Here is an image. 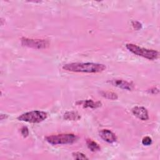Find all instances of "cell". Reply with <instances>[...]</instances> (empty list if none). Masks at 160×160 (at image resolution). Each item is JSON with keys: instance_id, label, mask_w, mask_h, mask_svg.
<instances>
[{"instance_id": "obj_6", "label": "cell", "mask_w": 160, "mask_h": 160, "mask_svg": "<svg viewBox=\"0 0 160 160\" xmlns=\"http://www.w3.org/2000/svg\"><path fill=\"white\" fill-rule=\"evenodd\" d=\"M132 112L134 116H136L141 120L146 121L149 119L148 112L147 109L144 107L136 106L132 108Z\"/></svg>"}, {"instance_id": "obj_2", "label": "cell", "mask_w": 160, "mask_h": 160, "mask_svg": "<svg viewBox=\"0 0 160 160\" xmlns=\"http://www.w3.org/2000/svg\"><path fill=\"white\" fill-rule=\"evenodd\" d=\"M126 47L134 54L143 57L149 60L156 59L159 56V52L157 51L141 48L134 44H126Z\"/></svg>"}, {"instance_id": "obj_5", "label": "cell", "mask_w": 160, "mask_h": 160, "mask_svg": "<svg viewBox=\"0 0 160 160\" xmlns=\"http://www.w3.org/2000/svg\"><path fill=\"white\" fill-rule=\"evenodd\" d=\"M21 44L24 46L34 49H44L49 45V41L45 39H33L26 38L21 39Z\"/></svg>"}, {"instance_id": "obj_10", "label": "cell", "mask_w": 160, "mask_h": 160, "mask_svg": "<svg viewBox=\"0 0 160 160\" xmlns=\"http://www.w3.org/2000/svg\"><path fill=\"white\" fill-rule=\"evenodd\" d=\"M86 144L88 148L92 152H96L101 150V147L99 145L91 139H88L86 140Z\"/></svg>"}, {"instance_id": "obj_15", "label": "cell", "mask_w": 160, "mask_h": 160, "mask_svg": "<svg viewBox=\"0 0 160 160\" xmlns=\"http://www.w3.org/2000/svg\"><path fill=\"white\" fill-rule=\"evenodd\" d=\"M21 132L24 138H26L29 135V130H28V128L26 126H23L21 129Z\"/></svg>"}, {"instance_id": "obj_11", "label": "cell", "mask_w": 160, "mask_h": 160, "mask_svg": "<svg viewBox=\"0 0 160 160\" xmlns=\"http://www.w3.org/2000/svg\"><path fill=\"white\" fill-rule=\"evenodd\" d=\"M64 118L66 120L76 121L81 118V116L76 112L74 111L67 112L64 114Z\"/></svg>"}, {"instance_id": "obj_12", "label": "cell", "mask_w": 160, "mask_h": 160, "mask_svg": "<svg viewBox=\"0 0 160 160\" xmlns=\"http://www.w3.org/2000/svg\"><path fill=\"white\" fill-rule=\"evenodd\" d=\"M101 96L104 97L106 99L111 100H116L118 99V95L115 92H109V91H101Z\"/></svg>"}, {"instance_id": "obj_3", "label": "cell", "mask_w": 160, "mask_h": 160, "mask_svg": "<svg viewBox=\"0 0 160 160\" xmlns=\"http://www.w3.org/2000/svg\"><path fill=\"white\" fill-rule=\"evenodd\" d=\"M78 137L74 134H61L48 136L45 138L46 141L51 144H66L76 142Z\"/></svg>"}, {"instance_id": "obj_13", "label": "cell", "mask_w": 160, "mask_h": 160, "mask_svg": "<svg viewBox=\"0 0 160 160\" xmlns=\"http://www.w3.org/2000/svg\"><path fill=\"white\" fill-rule=\"evenodd\" d=\"M72 155L76 159H88V158L84 154L80 152H72Z\"/></svg>"}, {"instance_id": "obj_9", "label": "cell", "mask_w": 160, "mask_h": 160, "mask_svg": "<svg viewBox=\"0 0 160 160\" xmlns=\"http://www.w3.org/2000/svg\"><path fill=\"white\" fill-rule=\"evenodd\" d=\"M76 104L82 106L84 108H97L99 106H101V103L99 101L94 102L91 99L82 101H78L76 102Z\"/></svg>"}, {"instance_id": "obj_8", "label": "cell", "mask_w": 160, "mask_h": 160, "mask_svg": "<svg viewBox=\"0 0 160 160\" xmlns=\"http://www.w3.org/2000/svg\"><path fill=\"white\" fill-rule=\"evenodd\" d=\"M109 82L113 86H117L121 89L130 91L133 88L132 84H131L130 82H129L126 81L122 80V79H112Z\"/></svg>"}, {"instance_id": "obj_1", "label": "cell", "mask_w": 160, "mask_h": 160, "mask_svg": "<svg viewBox=\"0 0 160 160\" xmlns=\"http://www.w3.org/2000/svg\"><path fill=\"white\" fill-rule=\"evenodd\" d=\"M106 67L104 64L94 62H72L62 66L64 70L77 72L98 73L104 71Z\"/></svg>"}, {"instance_id": "obj_16", "label": "cell", "mask_w": 160, "mask_h": 160, "mask_svg": "<svg viewBox=\"0 0 160 160\" xmlns=\"http://www.w3.org/2000/svg\"><path fill=\"white\" fill-rule=\"evenodd\" d=\"M132 24L134 28L136 29H139L141 28V24L138 21H132Z\"/></svg>"}, {"instance_id": "obj_17", "label": "cell", "mask_w": 160, "mask_h": 160, "mask_svg": "<svg viewBox=\"0 0 160 160\" xmlns=\"http://www.w3.org/2000/svg\"><path fill=\"white\" fill-rule=\"evenodd\" d=\"M148 92L149 93H151V94H156L159 92V89L156 88H151V89H149Z\"/></svg>"}, {"instance_id": "obj_4", "label": "cell", "mask_w": 160, "mask_h": 160, "mask_svg": "<svg viewBox=\"0 0 160 160\" xmlns=\"http://www.w3.org/2000/svg\"><path fill=\"white\" fill-rule=\"evenodd\" d=\"M47 117L48 114L46 112L36 110L23 113L18 117V119L31 123H39L45 120Z\"/></svg>"}, {"instance_id": "obj_7", "label": "cell", "mask_w": 160, "mask_h": 160, "mask_svg": "<svg viewBox=\"0 0 160 160\" xmlns=\"http://www.w3.org/2000/svg\"><path fill=\"white\" fill-rule=\"evenodd\" d=\"M100 137L105 141L109 143H112L116 141L117 138L112 131L109 129H102L99 132Z\"/></svg>"}, {"instance_id": "obj_14", "label": "cell", "mask_w": 160, "mask_h": 160, "mask_svg": "<svg viewBox=\"0 0 160 160\" xmlns=\"http://www.w3.org/2000/svg\"><path fill=\"white\" fill-rule=\"evenodd\" d=\"M142 143L144 146H149L151 145L152 143V139L149 136H146L144 137L142 140Z\"/></svg>"}]
</instances>
